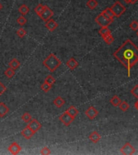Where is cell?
Wrapping results in <instances>:
<instances>
[{
	"mask_svg": "<svg viewBox=\"0 0 138 155\" xmlns=\"http://www.w3.org/2000/svg\"><path fill=\"white\" fill-rule=\"evenodd\" d=\"M104 42L107 44H112L113 43V41H114V37L112 36V34L108 35V36H106L105 38H104Z\"/></svg>",
	"mask_w": 138,
	"mask_h": 155,
	"instance_id": "31",
	"label": "cell"
},
{
	"mask_svg": "<svg viewBox=\"0 0 138 155\" xmlns=\"http://www.w3.org/2000/svg\"><path fill=\"white\" fill-rule=\"evenodd\" d=\"M21 119L22 121H24L25 123H28L32 118V116L30 115V113H28V112H24V113L21 116Z\"/></svg>",
	"mask_w": 138,
	"mask_h": 155,
	"instance_id": "27",
	"label": "cell"
},
{
	"mask_svg": "<svg viewBox=\"0 0 138 155\" xmlns=\"http://www.w3.org/2000/svg\"><path fill=\"white\" fill-rule=\"evenodd\" d=\"M89 139L93 143H98L101 140V136L97 131H94L89 135Z\"/></svg>",
	"mask_w": 138,
	"mask_h": 155,
	"instance_id": "14",
	"label": "cell"
},
{
	"mask_svg": "<svg viewBox=\"0 0 138 155\" xmlns=\"http://www.w3.org/2000/svg\"><path fill=\"white\" fill-rule=\"evenodd\" d=\"M98 114H99L98 110H97L95 107H93V106L89 107V108L86 110V112H85V115H86V117H87L88 119H90V120H94L95 117L98 116Z\"/></svg>",
	"mask_w": 138,
	"mask_h": 155,
	"instance_id": "9",
	"label": "cell"
},
{
	"mask_svg": "<svg viewBox=\"0 0 138 155\" xmlns=\"http://www.w3.org/2000/svg\"><path fill=\"white\" fill-rule=\"evenodd\" d=\"M110 8L112 9L115 17H120L126 11V7L121 3L120 1H116L114 4L112 5V7H110Z\"/></svg>",
	"mask_w": 138,
	"mask_h": 155,
	"instance_id": "3",
	"label": "cell"
},
{
	"mask_svg": "<svg viewBox=\"0 0 138 155\" xmlns=\"http://www.w3.org/2000/svg\"><path fill=\"white\" fill-rule=\"evenodd\" d=\"M113 56L127 69L128 76L130 77L131 69L138 61L137 46L130 39H127L113 53Z\"/></svg>",
	"mask_w": 138,
	"mask_h": 155,
	"instance_id": "1",
	"label": "cell"
},
{
	"mask_svg": "<svg viewBox=\"0 0 138 155\" xmlns=\"http://www.w3.org/2000/svg\"><path fill=\"white\" fill-rule=\"evenodd\" d=\"M99 35L102 36L103 39L105 38L106 36H108V35L112 34V33H111V30L108 28V27H102V28H100V30L99 31Z\"/></svg>",
	"mask_w": 138,
	"mask_h": 155,
	"instance_id": "19",
	"label": "cell"
},
{
	"mask_svg": "<svg viewBox=\"0 0 138 155\" xmlns=\"http://www.w3.org/2000/svg\"><path fill=\"white\" fill-rule=\"evenodd\" d=\"M75 118H73V116H71L68 112L65 111L63 112L60 116H59V121L65 125V126H69L72 124V122L74 121Z\"/></svg>",
	"mask_w": 138,
	"mask_h": 155,
	"instance_id": "5",
	"label": "cell"
},
{
	"mask_svg": "<svg viewBox=\"0 0 138 155\" xmlns=\"http://www.w3.org/2000/svg\"><path fill=\"white\" fill-rule=\"evenodd\" d=\"M40 88H41V90H43L44 92H48V91L50 90V89L52 88V86L49 85V84H48L47 82H44V83L41 84Z\"/></svg>",
	"mask_w": 138,
	"mask_h": 155,
	"instance_id": "29",
	"label": "cell"
},
{
	"mask_svg": "<svg viewBox=\"0 0 138 155\" xmlns=\"http://www.w3.org/2000/svg\"><path fill=\"white\" fill-rule=\"evenodd\" d=\"M120 108L122 112H127L129 109V104L126 101H121L120 104Z\"/></svg>",
	"mask_w": 138,
	"mask_h": 155,
	"instance_id": "25",
	"label": "cell"
},
{
	"mask_svg": "<svg viewBox=\"0 0 138 155\" xmlns=\"http://www.w3.org/2000/svg\"><path fill=\"white\" fill-rule=\"evenodd\" d=\"M95 20L100 27H108L113 22V20L107 19L102 13H100L96 16Z\"/></svg>",
	"mask_w": 138,
	"mask_h": 155,
	"instance_id": "4",
	"label": "cell"
},
{
	"mask_svg": "<svg viewBox=\"0 0 138 155\" xmlns=\"http://www.w3.org/2000/svg\"><path fill=\"white\" fill-rule=\"evenodd\" d=\"M137 1L138 0H128L126 3H129V4H135Z\"/></svg>",
	"mask_w": 138,
	"mask_h": 155,
	"instance_id": "37",
	"label": "cell"
},
{
	"mask_svg": "<svg viewBox=\"0 0 138 155\" xmlns=\"http://www.w3.org/2000/svg\"><path fill=\"white\" fill-rule=\"evenodd\" d=\"M101 13H102V14H103V15H104V16L107 18V19H108V20H114V17H115V16H114V14H113V12H112V9L110 8V7L106 8Z\"/></svg>",
	"mask_w": 138,
	"mask_h": 155,
	"instance_id": "17",
	"label": "cell"
},
{
	"mask_svg": "<svg viewBox=\"0 0 138 155\" xmlns=\"http://www.w3.org/2000/svg\"><path fill=\"white\" fill-rule=\"evenodd\" d=\"M65 65H66V66H67L70 70H73V69H75L78 67L79 64H78V62L75 58L71 57V58H69V60L66 61V64Z\"/></svg>",
	"mask_w": 138,
	"mask_h": 155,
	"instance_id": "13",
	"label": "cell"
},
{
	"mask_svg": "<svg viewBox=\"0 0 138 155\" xmlns=\"http://www.w3.org/2000/svg\"><path fill=\"white\" fill-rule=\"evenodd\" d=\"M137 36H138V30H137Z\"/></svg>",
	"mask_w": 138,
	"mask_h": 155,
	"instance_id": "40",
	"label": "cell"
},
{
	"mask_svg": "<svg viewBox=\"0 0 138 155\" xmlns=\"http://www.w3.org/2000/svg\"><path fill=\"white\" fill-rule=\"evenodd\" d=\"M28 21V20H27L26 18L24 17V16H20V17L17 18V20H16V22H17L18 24H20V26H24Z\"/></svg>",
	"mask_w": 138,
	"mask_h": 155,
	"instance_id": "30",
	"label": "cell"
},
{
	"mask_svg": "<svg viewBox=\"0 0 138 155\" xmlns=\"http://www.w3.org/2000/svg\"><path fill=\"white\" fill-rule=\"evenodd\" d=\"M110 103H111V104H112L113 107H119L121 103V100L119 98V96L114 95V96H112V99H110Z\"/></svg>",
	"mask_w": 138,
	"mask_h": 155,
	"instance_id": "22",
	"label": "cell"
},
{
	"mask_svg": "<svg viewBox=\"0 0 138 155\" xmlns=\"http://www.w3.org/2000/svg\"><path fill=\"white\" fill-rule=\"evenodd\" d=\"M66 112L69 113V115L71 116H73V118H75L76 116L78 115V110L77 109V108H75L74 106H73V105H71V106H69V108L66 110Z\"/></svg>",
	"mask_w": 138,
	"mask_h": 155,
	"instance_id": "21",
	"label": "cell"
},
{
	"mask_svg": "<svg viewBox=\"0 0 138 155\" xmlns=\"http://www.w3.org/2000/svg\"><path fill=\"white\" fill-rule=\"evenodd\" d=\"M40 154H42V155L51 154V150H49V148H48V147H44L43 149L40 150Z\"/></svg>",
	"mask_w": 138,
	"mask_h": 155,
	"instance_id": "34",
	"label": "cell"
},
{
	"mask_svg": "<svg viewBox=\"0 0 138 155\" xmlns=\"http://www.w3.org/2000/svg\"><path fill=\"white\" fill-rule=\"evenodd\" d=\"M20 133H21V135L24 137V139H26V140H30L31 138L34 136L35 133L30 129V128H29V127H28V125H27L26 127L20 132Z\"/></svg>",
	"mask_w": 138,
	"mask_h": 155,
	"instance_id": "11",
	"label": "cell"
},
{
	"mask_svg": "<svg viewBox=\"0 0 138 155\" xmlns=\"http://www.w3.org/2000/svg\"><path fill=\"white\" fill-rule=\"evenodd\" d=\"M27 32L23 28H20L16 32V34L19 37H20V38H23V37H24L25 36V35H26Z\"/></svg>",
	"mask_w": 138,
	"mask_h": 155,
	"instance_id": "32",
	"label": "cell"
},
{
	"mask_svg": "<svg viewBox=\"0 0 138 155\" xmlns=\"http://www.w3.org/2000/svg\"><path fill=\"white\" fill-rule=\"evenodd\" d=\"M18 11H19V12L21 14L22 16H26L28 15V13H29V11H30V9L29 7L27 6L26 4H22L19 8H18Z\"/></svg>",
	"mask_w": 138,
	"mask_h": 155,
	"instance_id": "20",
	"label": "cell"
},
{
	"mask_svg": "<svg viewBox=\"0 0 138 155\" xmlns=\"http://www.w3.org/2000/svg\"><path fill=\"white\" fill-rule=\"evenodd\" d=\"M53 15H54V12L51 9L49 8L48 6H44V8L43 11L42 13L40 14V16L39 17L44 20V22H46L47 20H48L49 19H51V18L53 16Z\"/></svg>",
	"mask_w": 138,
	"mask_h": 155,
	"instance_id": "6",
	"label": "cell"
},
{
	"mask_svg": "<svg viewBox=\"0 0 138 155\" xmlns=\"http://www.w3.org/2000/svg\"><path fill=\"white\" fill-rule=\"evenodd\" d=\"M131 94L133 95V96H135L137 99H138V85H136L131 90Z\"/></svg>",
	"mask_w": 138,
	"mask_h": 155,
	"instance_id": "35",
	"label": "cell"
},
{
	"mask_svg": "<svg viewBox=\"0 0 138 155\" xmlns=\"http://www.w3.org/2000/svg\"><path fill=\"white\" fill-rule=\"evenodd\" d=\"M44 8V6L43 4H41V3H40V4H38L36 7H35L34 9L35 12H36V14L38 16H40V14H41L42 11H43Z\"/></svg>",
	"mask_w": 138,
	"mask_h": 155,
	"instance_id": "28",
	"label": "cell"
},
{
	"mask_svg": "<svg viewBox=\"0 0 138 155\" xmlns=\"http://www.w3.org/2000/svg\"><path fill=\"white\" fill-rule=\"evenodd\" d=\"M42 64H43L44 66L48 71H50V72L53 73V72H55V70L61 65V61L54 53H51L43 61Z\"/></svg>",
	"mask_w": 138,
	"mask_h": 155,
	"instance_id": "2",
	"label": "cell"
},
{
	"mask_svg": "<svg viewBox=\"0 0 138 155\" xmlns=\"http://www.w3.org/2000/svg\"><path fill=\"white\" fill-rule=\"evenodd\" d=\"M10 112L9 108L4 103H0V117H4Z\"/></svg>",
	"mask_w": 138,
	"mask_h": 155,
	"instance_id": "16",
	"label": "cell"
},
{
	"mask_svg": "<svg viewBox=\"0 0 138 155\" xmlns=\"http://www.w3.org/2000/svg\"><path fill=\"white\" fill-rule=\"evenodd\" d=\"M22 148L21 146L18 144L17 142H13V143H11L10 146L7 148V150L11 154L14 155H16L18 154L20 151H21Z\"/></svg>",
	"mask_w": 138,
	"mask_h": 155,
	"instance_id": "10",
	"label": "cell"
},
{
	"mask_svg": "<svg viewBox=\"0 0 138 155\" xmlns=\"http://www.w3.org/2000/svg\"><path fill=\"white\" fill-rule=\"evenodd\" d=\"M86 7L91 10H95L98 7V2L97 0H88L86 2Z\"/></svg>",
	"mask_w": 138,
	"mask_h": 155,
	"instance_id": "23",
	"label": "cell"
},
{
	"mask_svg": "<svg viewBox=\"0 0 138 155\" xmlns=\"http://www.w3.org/2000/svg\"><path fill=\"white\" fill-rule=\"evenodd\" d=\"M130 28L133 31H137L138 30V22L137 20H133L130 24Z\"/></svg>",
	"mask_w": 138,
	"mask_h": 155,
	"instance_id": "33",
	"label": "cell"
},
{
	"mask_svg": "<svg viewBox=\"0 0 138 155\" xmlns=\"http://www.w3.org/2000/svg\"><path fill=\"white\" fill-rule=\"evenodd\" d=\"M44 82H47L48 84L53 86L55 82H56V78L54 77H53L52 75H48L47 77L44 78Z\"/></svg>",
	"mask_w": 138,
	"mask_h": 155,
	"instance_id": "26",
	"label": "cell"
},
{
	"mask_svg": "<svg viewBox=\"0 0 138 155\" xmlns=\"http://www.w3.org/2000/svg\"><path fill=\"white\" fill-rule=\"evenodd\" d=\"M136 152V150L129 142L125 143L123 146L121 147L120 153L124 155H132Z\"/></svg>",
	"mask_w": 138,
	"mask_h": 155,
	"instance_id": "7",
	"label": "cell"
},
{
	"mask_svg": "<svg viewBox=\"0 0 138 155\" xmlns=\"http://www.w3.org/2000/svg\"><path fill=\"white\" fill-rule=\"evenodd\" d=\"M6 90H7V87L2 82H0V96L3 95Z\"/></svg>",
	"mask_w": 138,
	"mask_h": 155,
	"instance_id": "36",
	"label": "cell"
},
{
	"mask_svg": "<svg viewBox=\"0 0 138 155\" xmlns=\"http://www.w3.org/2000/svg\"><path fill=\"white\" fill-rule=\"evenodd\" d=\"M4 74H5V76H7L8 78H13L14 76H15V69H11V68H10V67H9L8 69H7L6 70H5Z\"/></svg>",
	"mask_w": 138,
	"mask_h": 155,
	"instance_id": "24",
	"label": "cell"
},
{
	"mask_svg": "<svg viewBox=\"0 0 138 155\" xmlns=\"http://www.w3.org/2000/svg\"><path fill=\"white\" fill-rule=\"evenodd\" d=\"M45 27L49 32H53L58 27V24L54 20L49 19L48 20L45 22Z\"/></svg>",
	"mask_w": 138,
	"mask_h": 155,
	"instance_id": "12",
	"label": "cell"
},
{
	"mask_svg": "<svg viewBox=\"0 0 138 155\" xmlns=\"http://www.w3.org/2000/svg\"><path fill=\"white\" fill-rule=\"evenodd\" d=\"M125 2H127V1H128V0H125Z\"/></svg>",
	"mask_w": 138,
	"mask_h": 155,
	"instance_id": "41",
	"label": "cell"
},
{
	"mask_svg": "<svg viewBox=\"0 0 138 155\" xmlns=\"http://www.w3.org/2000/svg\"><path fill=\"white\" fill-rule=\"evenodd\" d=\"M8 66L10 68L15 70V69H17L20 66V62L16 58H13V59H11V60L9 61Z\"/></svg>",
	"mask_w": 138,
	"mask_h": 155,
	"instance_id": "18",
	"label": "cell"
},
{
	"mask_svg": "<svg viewBox=\"0 0 138 155\" xmlns=\"http://www.w3.org/2000/svg\"><path fill=\"white\" fill-rule=\"evenodd\" d=\"M53 104L56 106L57 108H61L64 106L65 101L64 100V99H63L62 97H61V96H57V97H56V98L54 99V100H53Z\"/></svg>",
	"mask_w": 138,
	"mask_h": 155,
	"instance_id": "15",
	"label": "cell"
},
{
	"mask_svg": "<svg viewBox=\"0 0 138 155\" xmlns=\"http://www.w3.org/2000/svg\"><path fill=\"white\" fill-rule=\"evenodd\" d=\"M28 126L35 133H36V132H38L40 129H41V127H42L41 124H40L36 119H32V120L28 123Z\"/></svg>",
	"mask_w": 138,
	"mask_h": 155,
	"instance_id": "8",
	"label": "cell"
},
{
	"mask_svg": "<svg viewBox=\"0 0 138 155\" xmlns=\"http://www.w3.org/2000/svg\"><path fill=\"white\" fill-rule=\"evenodd\" d=\"M3 4L0 3V11H1V10H3Z\"/></svg>",
	"mask_w": 138,
	"mask_h": 155,
	"instance_id": "39",
	"label": "cell"
},
{
	"mask_svg": "<svg viewBox=\"0 0 138 155\" xmlns=\"http://www.w3.org/2000/svg\"><path fill=\"white\" fill-rule=\"evenodd\" d=\"M134 106H135V108H137V110H138V100H137V102H136V103H135V104H134Z\"/></svg>",
	"mask_w": 138,
	"mask_h": 155,
	"instance_id": "38",
	"label": "cell"
}]
</instances>
